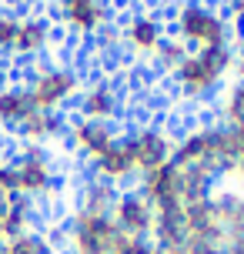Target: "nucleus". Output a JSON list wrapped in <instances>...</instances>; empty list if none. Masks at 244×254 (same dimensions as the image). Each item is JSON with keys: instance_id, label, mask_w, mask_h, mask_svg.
Listing matches in <instances>:
<instances>
[{"instance_id": "obj_3", "label": "nucleus", "mask_w": 244, "mask_h": 254, "mask_svg": "<svg viewBox=\"0 0 244 254\" xmlns=\"http://www.w3.org/2000/svg\"><path fill=\"white\" fill-rule=\"evenodd\" d=\"M117 114H121V101H117L114 84L97 80V84L84 94V101H80V117H84V121H111V117H117Z\"/></svg>"}, {"instance_id": "obj_5", "label": "nucleus", "mask_w": 244, "mask_h": 254, "mask_svg": "<svg viewBox=\"0 0 244 254\" xmlns=\"http://www.w3.org/2000/svg\"><path fill=\"white\" fill-rule=\"evenodd\" d=\"M127 40H130V47H137V51H151L161 40V27H157L154 17H134L127 27Z\"/></svg>"}, {"instance_id": "obj_1", "label": "nucleus", "mask_w": 244, "mask_h": 254, "mask_svg": "<svg viewBox=\"0 0 244 254\" xmlns=\"http://www.w3.org/2000/svg\"><path fill=\"white\" fill-rule=\"evenodd\" d=\"M34 97H37L40 111H57L64 101H70L74 94L80 90V74L77 70H70V67H54L47 74L37 77V84H34Z\"/></svg>"}, {"instance_id": "obj_4", "label": "nucleus", "mask_w": 244, "mask_h": 254, "mask_svg": "<svg viewBox=\"0 0 244 254\" xmlns=\"http://www.w3.org/2000/svg\"><path fill=\"white\" fill-rule=\"evenodd\" d=\"M114 214H117V228L130 231V234H141V231H147V224H151L147 204H144L141 197H134V194H124V197L117 201Z\"/></svg>"}, {"instance_id": "obj_2", "label": "nucleus", "mask_w": 244, "mask_h": 254, "mask_svg": "<svg viewBox=\"0 0 244 254\" xmlns=\"http://www.w3.org/2000/svg\"><path fill=\"white\" fill-rule=\"evenodd\" d=\"M51 20L47 17H24L20 20V30H17V40H13V54L17 61H34V54H40L47 44H51Z\"/></svg>"}, {"instance_id": "obj_6", "label": "nucleus", "mask_w": 244, "mask_h": 254, "mask_svg": "<svg viewBox=\"0 0 244 254\" xmlns=\"http://www.w3.org/2000/svg\"><path fill=\"white\" fill-rule=\"evenodd\" d=\"M7 254H57V251H54V244L47 241L44 234L27 231V234H20V238L7 241Z\"/></svg>"}, {"instance_id": "obj_9", "label": "nucleus", "mask_w": 244, "mask_h": 254, "mask_svg": "<svg viewBox=\"0 0 244 254\" xmlns=\"http://www.w3.org/2000/svg\"><path fill=\"white\" fill-rule=\"evenodd\" d=\"M10 57H7V54H0V90H7L10 87Z\"/></svg>"}, {"instance_id": "obj_8", "label": "nucleus", "mask_w": 244, "mask_h": 254, "mask_svg": "<svg viewBox=\"0 0 244 254\" xmlns=\"http://www.w3.org/2000/svg\"><path fill=\"white\" fill-rule=\"evenodd\" d=\"M10 190H20V178H17V167L0 164V194H10Z\"/></svg>"}, {"instance_id": "obj_7", "label": "nucleus", "mask_w": 244, "mask_h": 254, "mask_svg": "<svg viewBox=\"0 0 244 254\" xmlns=\"http://www.w3.org/2000/svg\"><path fill=\"white\" fill-rule=\"evenodd\" d=\"M17 30H20V17L10 10H0V54H13V40H17Z\"/></svg>"}]
</instances>
